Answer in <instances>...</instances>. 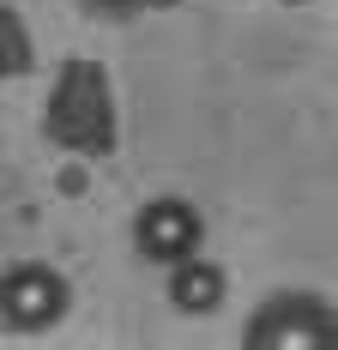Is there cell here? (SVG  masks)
Masks as SVG:
<instances>
[{"mask_svg": "<svg viewBox=\"0 0 338 350\" xmlns=\"http://www.w3.org/2000/svg\"><path fill=\"white\" fill-rule=\"evenodd\" d=\"M242 350H338V308L314 290H272L242 326Z\"/></svg>", "mask_w": 338, "mask_h": 350, "instance_id": "obj_1", "label": "cell"}, {"mask_svg": "<svg viewBox=\"0 0 338 350\" xmlns=\"http://www.w3.org/2000/svg\"><path fill=\"white\" fill-rule=\"evenodd\" d=\"M73 308V290L55 266L42 260H18L0 272V326L18 332V338H36V332H55Z\"/></svg>", "mask_w": 338, "mask_h": 350, "instance_id": "obj_2", "label": "cell"}, {"mask_svg": "<svg viewBox=\"0 0 338 350\" xmlns=\"http://www.w3.org/2000/svg\"><path fill=\"white\" fill-rule=\"evenodd\" d=\"M133 247L139 260H151V266H187V260H200L205 247V217L194 200H175V193H157V200H145L133 211Z\"/></svg>", "mask_w": 338, "mask_h": 350, "instance_id": "obj_3", "label": "cell"}, {"mask_svg": "<svg viewBox=\"0 0 338 350\" xmlns=\"http://www.w3.org/2000/svg\"><path fill=\"white\" fill-rule=\"evenodd\" d=\"M224 296H230V278H224V266H218V260H205V254L169 272V308H175V314L205 320V314H218V308H224Z\"/></svg>", "mask_w": 338, "mask_h": 350, "instance_id": "obj_4", "label": "cell"}, {"mask_svg": "<svg viewBox=\"0 0 338 350\" xmlns=\"http://www.w3.org/2000/svg\"><path fill=\"white\" fill-rule=\"evenodd\" d=\"M79 6H85V12H97V18H127L139 0H79Z\"/></svg>", "mask_w": 338, "mask_h": 350, "instance_id": "obj_5", "label": "cell"}]
</instances>
